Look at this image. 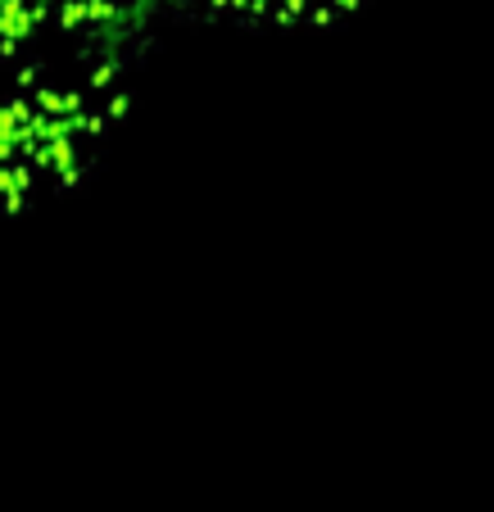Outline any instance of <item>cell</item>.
<instances>
[{"label":"cell","instance_id":"1","mask_svg":"<svg viewBox=\"0 0 494 512\" xmlns=\"http://www.w3.org/2000/svg\"><path fill=\"white\" fill-rule=\"evenodd\" d=\"M141 55L28 68L0 87V218L59 200L100 164L132 109Z\"/></svg>","mask_w":494,"mask_h":512},{"label":"cell","instance_id":"2","mask_svg":"<svg viewBox=\"0 0 494 512\" xmlns=\"http://www.w3.org/2000/svg\"><path fill=\"white\" fill-rule=\"evenodd\" d=\"M159 14L173 0H0V64L28 73L132 55Z\"/></svg>","mask_w":494,"mask_h":512},{"label":"cell","instance_id":"3","mask_svg":"<svg viewBox=\"0 0 494 512\" xmlns=\"http://www.w3.org/2000/svg\"><path fill=\"white\" fill-rule=\"evenodd\" d=\"M377 0H173L177 19L232 28H327Z\"/></svg>","mask_w":494,"mask_h":512}]
</instances>
